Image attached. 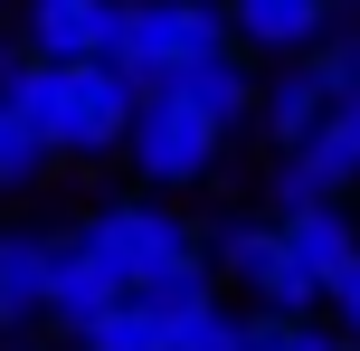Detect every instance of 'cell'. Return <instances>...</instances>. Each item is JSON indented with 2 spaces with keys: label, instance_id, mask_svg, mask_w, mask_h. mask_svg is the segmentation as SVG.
<instances>
[{
  "label": "cell",
  "instance_id": "1",
  "mask_svg": "<svg viewBox=\"0 0 360 351\" xmlns=\"http://www.w3.org/2000/svg\"><path fill=\"white\" fill-rule=\"evenodd\" d=\"M86 238V257L105 266L114 295H152V304H190L209 295V266H199V219L180 200H152V190H114L86 219H67Z\"/></svg>",
  "mask_w": 360,
  "mask_h": 351
},
{
  "label": "cell",
  "instance_id": "2",
  "mask_svg": "<svg viewBox=\"0 0 360 351\" xmlns=\"http://www.w3.org/2000/svg\"><path fill=\"white\" fill-rule=\"evenodd\" d=\"M133 105H143V86H133L124 67H105V57H86V67H29L10 86V114L29 124V143L48 152V162H114L133 133Z\"/></svg>",
  "mask_w": 360,
  "mask_h": 351
},
{
  "label": "cell",
  "instance_id": "3",
  "mask_svg": "<svg viewBox=\"0 0 360 351\" xmlns=\"http://www.w3.org/2000/svg\"><path fill=\"white\" fill-rule=\"evenodd\" d=\"M228 57V10L218 0H114L105 29V67H124L133 86H162L171 67Z\"/></svg>",
  "mask_w": 360,
  "mask_h": 351
},
{
  "label": "cell",
  "instance_id": "4",
  "mask_svg": "<svg viewBox=\"0 0 360 351\" xmlns=\"http://www.w3.org/2000/svg\"><path fill=\"white\" fill-rule=\"evenodd\" d=\"M114 162H133V190H152V200H190V190H209L218 171H228V133H209L199 114H180V105H162V95H143Z\"/></svg>",
  "mask_w": 360,
  "mask_h": 351
},
{
  "label": "cell",
  "instance_id": "5",
  "mask_svg": "<svg viewBox=\"0 0 360 351\" xmlns=\"http://www.w3.org/2000/svg\"><path fill=\"white\" fill-rule=\"evenodd\" d=\"M218 10H228V48L247 67H294L342 19H360V0H218Z\"/></svg>",
  "mask_w": 360,
  "mask_h": 351
},
{
  "label": "cell",
  "instance_id": "6",
  "mask_svg": "<svg viewBox=\"0 0 360 351\" xmlns=\"http://www.w3.org/2000/svg\"><path fill=\"white\" fill-rule=\"evenodd\" d=\"M105 29H114V0H10V38L29 67H86V57H105Z\"/></svg>",
  "mask_w": 360,
  "mask_h": 351
},
{
  "label": "cell",
  "instance_id": "7",
  "mask_svg": "<svg viewBox=\"0 0 360 351\" xmlns=\"http://www.w3.org/2000/svg\"><path fill=\"white\" fill-rule=\"evenodd\" d=\"M143 95H162V105L199 114V124H209V133H228V143L256 124V67H247L237 48H228V57H199V67H171L162 86H143Z\"/></svg>",
  "mask_w": 360,
  "mask_h": 351
},
{
  "label": "cell",
  "instance_id": "8",
  "mask_svg": "<svg viewBox=\"0 0 360 351\" xmlns=\"http://www.w3.org/2000/svg\"><path fill=\"white\" fill-rule=\"evenodd\" d=\"M275 257L294 266V285H313V304L332 295V276L360 257V209L351 200H323V209H294L275 219Z\"/></svg>",
  "mask_w": 360,
  "mask_h": 351
},
{
  "label": "cell",
  "instance_id": "9",
  "mask_svg": "<svg viewBox=\"0 0 360 351\" xmlns=\"http://www.w3.org/2000/svg\"><path fill=\"white\" fill-rule=\"evenodd\" d=\"M199 266H209V285L228 304H247L266 285V266H275V219L266 209H209L199 219Z\"/></svg>",
  "mask_w": 360,
  "mask_h": 351
},
{
  "label": "cell",
  "instance_id": "10",
  "mask_svg": "<svg viewBox=\"0 0 360 351\" xmlns=\"http://www.w3.org/2000/svg\"><path fill=\"white\" fill-rule=\"evenodd\" d=\"M48 323V228L0 219V342H29Z\"/></svg>",
  "mask_w": 360,
  "mask_h": 351
},
{
  "label": "cell",
  "instance_id": "11",
  "mask_svg": "<svg viewBox=\"0 0 360 351\" xmlns=\"http://www.w3.org/2000/svg\"><path fill=\"white\" fill-rule=\"evenodd\" d=\"M323 105H332V95H323V76H313L304 57H294V67H256V124L247 133L266 152H294L313 124H323Z\"/></svg>",
  "mask_w": 360,
  "mask_h": 351
},
{
  "label": "cell",
  "instance_id": "12",
  "mask_svg": "<svg viewBox=\"0 0 360 351\" xmlns=\"http://www.w3.org/2000/svg\"><path fill=\"white\" fill-rule=\"evenodd\" d=\"M105 304H114V285H105V266L86 257V238H76V228H48V323L76 333V323L105 314Z\"/></svg>",
  "mask_w": 360,
  "mask_h": 351
},
{
  "label": "cell",
  "instance_id": "13",
  "mask_svg": "<svg viewBox=\"0 0 360 351\" xmlns=\"http://www.w3.org/2000/svg\"><path fill=\"white\" fill-rule=\"evenodd\" d=\"M67 351H171V304L114 295L105 314H86V323L67 333Z\"/></svg>",
  "mask_w": 360,
  "mask_h": 351
},
{
  "label": "cell",
  "instance_id": "14",
  "mask_svg": "<svg viewBox=\"0 0 360 351\" xmlns=\"http://www.w3.org/2000/svg\"><path fill=\"white\" fill-rule=\"evenodd\" d=\"M171 351H247V304H228L218 285L171 304Z\"/></svg>",
  "mask_w": 360,
  "mask_h": 351
},
{
  "label": "cell",
  "instance_id": "15",
  "mask_svg": "<svg viewBox=\"0 0 360 351\" xmlns=\"http://www.w3.org/2000/svg\"><path fill=\"white\" fill-rule=\"evenodd\" d=\"M304 67L323 76V95H332V105H351V95H360V19H342V29H332L323 48L304 57Z\"/></svg>",
  "mask_w": 360,
  "mask_h": 351
},
{
  "label": "cell",
  "instance_id": "16",
  "mask_svg": "<svg viewBox=\"0 0 360 351\" xmlns=\"http://www.w3.org/2000/svg\"><path fill=\"white\" fill-rule=\"evenodd\" d=\"M38 181H48V152H38L29 124L0 105V200H19V190H38Z\"/></svg>",
  "mask_w": 360,
  "mask_h": 351
},
{
  "label": "cell",
  "instance_id": "17",
  "mask_svg": "<svg viewBox=\"0 0 360 351\" xmlns=\"http://www.w3.org/2000/svg\"><path fill=\"white\" fill-rule=\"evenodd\" d=\"M323 333L360 351V257L342 266V276H332V295H323Z\"/></svg>",
  "mask_w": 360,
  "mask_h": 351
},
{
  "label": "cell",
  "instance_id": "18",
  "mask_svg": "<svg viewBox=\"0 0 360 351\" xmlns=\"http://www.w3.org/2000/svg\"><path fill=\"white\" fill-rule=\"evenodd\" d=\"M323 314H247V351H304V333Z\"/></svg>",
  "mask_w": 360,
  "mask_h": 351
},
{
  "label": "cell",
  "instance_id": "19",
  "mask_svg": "<svg viewBox=\"0 0 360 351\" xmlns=\"http://www.w3.org/2000/svg\"><path fill=\"white\" fill-rule=\"evenodd\" d=\"M19 76H29V57H19V38L0 29V105H10V86H19Z\"/></svg>",
  "mask_w": 360,
  "mask_h": 351
},
{
  "label": "cell",
  "instance_id": "20",
  "mask_svg": "<svg viewBox=\"0 0 360 351\" xmlns=\"http://www.w3.org/2000/svg\"><path fill=\"white\" fill-rule=\"evenodd\" d=\"M304 351H351V342H332V333H323V323H313V333H304Z\"/></svg>",
  "mask_w": 360,
  "mask_h": 351
},
{
  "label": "cell",
  "instance_id": "21",
  "mask_svg": "<svg viewBox=\"0 0 360 351\" xmlns=\"http://www.w3.org/2000/svg\"><path fill=\"white\" fill-rule=\"evenodd\" d=\"M0 351H48V342H38V333H29V342H0Z\"/></svg>",
  "mask_w": 360,
  "mask_h": 351
}]
</instances>
